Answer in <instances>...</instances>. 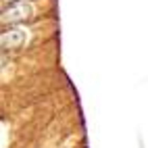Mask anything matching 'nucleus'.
Masks as SVG:
<instances>
[{
	"instance_id": "obj_1",
	"label": "nucleus",
	"mask_w": 148,
	"mask_h": 148,
	"mask_svg": "<svg viewBox=\"0 0 148 148\" xmlns=\"http://www.w3.org/2000/svg\"><path fill=\"white\" fill-rule=\"evenodd\" d=\"M34 17V6L29 4V2H13V4H8V8L4 6V11H2V23L6 25H13V23H23L27 21V19H32Z\"/></svg>"
},
{
	"instance_id": "obj_2",
	"label": "nucleus",
	"mask_w": 148,
	"mask_h": 148,
	"mask_svg": "<svg viewBox=\"0 0 148 148\" xmlns=\"http://www.w3.org/2000/svg\"><path fill=\"white\" fill-rule=\"evenodd\" d=\"M25 40V32L21 29H11V32H4L2 34V48H19Z\"/></svg>"
},
{
	"instance_id": "obj_3",
	"label": "nucleus",
	"mask_w": 148,
	"mask_h": 148,
	"mask_svg": "<svg viewBox=\"0 0 148 148\" xmlns=\"http://www.w3.org/2000/svg\"><path fill=\"white\" fill-rule=\"evenodd\" d=\"M8 2H23V0H8Z\"/></svg>"
}]
</instances>
